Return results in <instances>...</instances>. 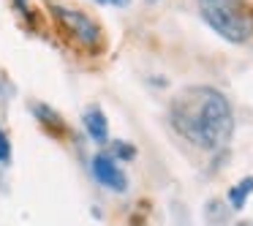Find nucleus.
Returning <instances> with one entry per match:
<instances>
[{"label": "nucleus", "instance_id": "f257e3e1", "mask_svg": "<svg viewBox=\"0 0 253 226\" xmlns=\"http://www.w3.org/2000/svg\"><path fill=\"white\" fill-rule=\"evenodd\" d=\"M169 120L174 131L199 150H220L234 131V112L229 98L207 85L180 90L171 98Z\"/></svg>", "mask_w": 253, "mask_h": 226}, {"label": "nucleus", "instance_id": "6e6552de", "mask_svg": "<svg viewBox=\"0 0 253 226\" xmlns=\"http://www.w3.org/2000/svg\"><path fill=\"white\" fill-rule=\"evenodd\" d=\"M8 158H11V142H8L6 134L0 131V164H8Z\"/></svg>", "mask_w": 253, "mask_h": 226}, {"label": "nucleus", "instance_id": "423d86ee", "mask_svg": "<svg viewBox=\"0 0 253 226\" xmlns=\"http://www.w3.org/2000/svg\"><path fill=\"white\" fill-rule=\"evenodd\" d=\"M251 193H253V177H245V180H240L237 185L229 188V204L234 210H242Z\"/></svg>", "mask_w": 253, "mask_h": 226}, {"label": "nucleus", "instance_id": "39448f33", "mask_svg": "<svg viewBox=\"0 0 253 226\" xmlns=\"http://www.w3.org/2000/svg\"><path fill=\"white\" fill-rule=\"evenodd\" d=\"M82 120H84V128H87V134H90L93 142L104 144L106 139H109V123H106V115L98 109V106H90V109L82 115Z\"/></svg>", "mask_w": 253, "mask_h": 226}, {"label": "nucleus", "instance_id": "f03ea898", "mask_svg": "<svg viewBox=\"0 0 253 226\" xmlns=\"http://www.w3.org/2000/svg\"><path fill=\"white\" fill-rule=\"evenodd\" d=\"M204 22L231 44H245L253 36V8L245 0H199Z\"/></svg>", "mask_w": 253, "mask_h": 226}, {"label": "nucleus", "instance_id": "20e7f679", "mask_svg": "<svg viewBox=\"0 0 253 226\" xmlns=\"http://www.w3.org/2000/svg\"><path fill=\"white\" fill-rule=\"evenodd\" d=\"M93 175H95V180H98L101 185H106L109 191H117V193L128 191L126 172L117 166V161L112 158V155H106V153L95 155V158H93Z\"/></svg>", "mask_w": 253, "mask_h": 226}, {"label": "nucleus", "instance_id": "0eeeda50", "mask_svg": "<svg viewBox=\"0 0 253 226\" xmlns=\"http://www.w3.org/2000/svg\"><path fill=\"white\" fill-rule=\"evenodd\" d=\"M133 155H136V150L131 147V144H126V142H112V158H120V161H131Z\"/></svg>", "mask_w": 253, "mask_h": 226}, {"label": "nucleus", "instance_id": "7ed1b4c3", "mask_svg": "<svg viewBox=\"0 0 253 226\" xmlns=\"http://www.w3.org/2000/svg\"><path fill=\"white\" fill-rule=\"evenodd\" d=\"M52 17L57 19L63 30L71 36L77 44H82L84 49H95L101 44V28L82 11H74L68 6H52Z\"/></svg>", "mask_w": 253, "mask_h": 226}, {"label": "nucleus", "instance_id": "1a4fd4ad", "mask_svg": "<svg viewBox=\"0 0 253 226\" xmlns=\"http://www.w3.org/2000/svg\"><path fill=\"white\" fill-rule=\"evenodd\" d=\"M95 3H101V6H115V8H126L131 0H95Z\"/></svg>", "mask_w": 253, "mask_h": 226}, {"label": "nucleus", "instance_id": "9d476101", "mask_svg": "<svg viewBox=\"0 0 253 226\" xmlns=\"http://www.w3.org/2000/svg\"><path fill=\"white\" fill-rule=\"evenodd\" d=\"M237 226H253V224H248V221H242V224H237Z\"/></svg>", "mask_w": 253, "mask_h": 226}]
</instances>
